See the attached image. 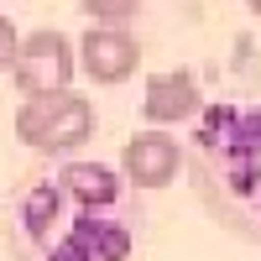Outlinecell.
<instances>
[{"mask_svg": "<svg viewBox=\"0 0 261 261\" xmlns=\"http://www.w3.org/2000/svg\"><path fill=\"white\" fill-rule=\"evenodd\" d=\"M16 235L27 261H125L136 251L125 183L99 162L32 178L16 204Z\"/></svg>", "mask_w": 261, "mask_h": 261, "instance_id": "6da1fadb", "label": "cell"}, {"mask_svg": "<svg viewBox=\"0 0 261 261\" xmlns=\"http://www.w3.org/2000/svg\"><path fill=\"white\" fill-rule=\"evenodd\" d=\"M199 178L214 209L261 230V110L214 105L199 125Z\"/></svg>", "mask_w": 261, "mask_h": 261, "instance_id": "7a4b0ae2", "label": "cell"}, {"mask_svg": "<svg viewBox=\"0 0 261 261\" xmlns=\"http://www.w3.org/2000/svg\"><path fill=\"white\" fill-rule=\"evenodd\" d=\"M94 136V105L79 89H53V94H27L16 110V141L32 151H79Z\"/></svg>", "mask_w": 261, "mask_h": 261, "instance_id": "3957f363", "label": "cell"}, {"mask_svg": "<svg viewBox=\"0 0 261 261\" xmlns=\"http://www.w3.org/2000/svg\"><path fill=\"white\" fill-rule=\"evenodd\" d=\"M11 79L21 94H53V89H68L73 84V47L68 37L42 27L32 37H21V53L11 63Z\"/></svg>", "mask_w": 261, "mask_h": 261, "instance_id": "277c9868", "label": "cell"}, {"mask_svg": "<svg viewBox=\"0 0 261 261\" xmlns=\"http://www.w3.org/2000/svg\"><path fill=\"white\" fill-rule=\"evenodd\" d=\"M79 63H84V73H89L94 84H125L130 73H136V63H141V42L125 27L94 21V27L84 32V42H79Z\"/></svg>", "mask_w": 261, "mask_h": 261, "instance_id": "5b68a950", "label": "cell"}, {"mask_svg": "<svg viewBox=\"0 0 261 261\" xmlns=\"http://www.w3.org/2000/svg\"><path fill=\"white\" fill-rule=\"evenodd\" d=\"M178 141L167 130H136L125 146H120V167H125V183L130 188H167L178 178Z\"/></svg>", "mask_w": 261, "mask_h": 261, "instance_id": "8992f818", "label": "cell"}, {"mask_svg": "<svg viewBox=\"0 0 261 261\" xmlns=\"http://www.w3.org/2000/svg\"><path fill=\"white\" fill-rule=\"evenodd\" d=\"M199 84H193V73H151L146 79V99H141V115L151 120V125H178V120H188V115H199Z\"/></svg>", "mask_w": 261, "mask_h": 261, "instance_id": "52a82bcc", "label": "cell"}, {"mask_svg": "<svg viewBox=\"0 0 261 261\" xmlns=\"http://www.w3.org/2000/svg\"><path fill=\"white\" fill-rule=\"evenodd\" d=\"M89 21H105V27H125L130 16L141 11V0H84Z\"/></svg>", "mask_w": 261, "mask_h": 261, "instance_id": "ba28073f", "label": "cell"}, {"mask_svg": "<svg viewBox=\"0 0 261 261\" xmlns=\"http://www.w3.org/2000/svg\"><path fill=\"white\" fill-rule=\"evenodd\" d=\"M16 53H21V37H16V27H11V16H0V73L16 63Z\"/></svg>", "mask_w": 261, "mask_h": 261, "instance_id": "9c48e42d", "label": "cell"}, {"mask_svg": "<svg viewBox=\"0 0 261 261\" xmlns=\"http://www.w3.org/2000/svg\"><path fill=\"white\" fill-rule=\"evenodd\" d=\"M246 6H251V16H261V0H246Z\"/></svg>", "mask_w": 261, "mask_h": 261, "instance_id": "30bf717a", "label": "cell"}]
</instances>
